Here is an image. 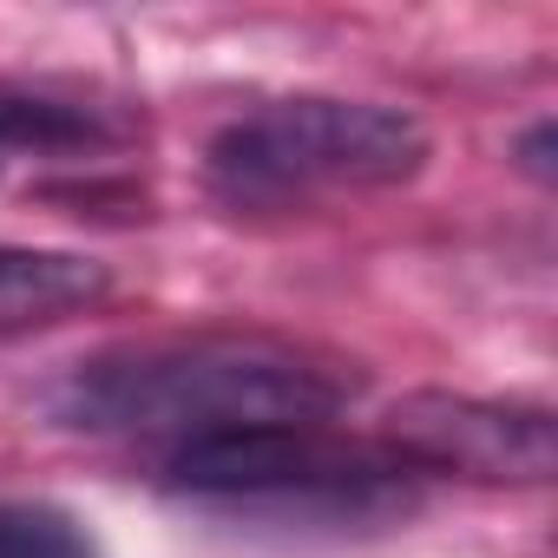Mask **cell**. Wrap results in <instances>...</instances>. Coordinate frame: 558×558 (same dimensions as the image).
Wrapping results in <instances>:
<instances>
[{
  "mask_svg": "<svg viewBox=\"0 0 558 558\" xmlns=\"http://www.w3.org/2000/svg\"><path fill=\"white\" fill-rule=\"evenodd\" d=\"M355 375L336 355L276 336H165L106 349L40 388V414L86 440L151 447L158 460L243 427L336 421Z\"/></svg>",
  "mask_w": 558,
  "mask_h": 558,
  "instance_id": "6da1fadb",
  "label": "cell"
},
{
  "mask_svg": "<svg viewBox=\"0 0 558 558\" xmlns=\"http://www.w3.org/2000/svg\"><path fill=\"white\" fill-rule=\"evenodd\" d=\"M427 165V125L375 99H269L204 145V191L230 217H290L342 191H388Z\"/></svg>",
  "mask_w": 558,
  "mask_h": 558,
  "instance_id": "7a4b0ae2",
  "label": "cell"
},
{
  "mask_svg": "<svg viewBox=\"0 0 558 558\" xmlns=\"http://www.w3.org/2000/svg\"><path fill=\"white\" fill-rule=\"evenodd\" d=\"M171 499L243 512V519H296V525H375L414 512L421 473L401 466L381 440L336 434L329 421L243 427L158 460Z\"/></svg>",
  "mask_w": 558,
  "mask_h": 558,
  "instance_id": "3957f363",
  "label": "cell"
},
{
  "mask_svg": "<svg viewBox=\"0 0 558 558\" xmlns=\"http://www.w3.org/2000/svg\"><path fill=\"white\" fill-rule=\"evenodd\" d=\"M381 447L427 473L480 480V486H545L558 466V434L551 408L538 401H486V395H447L421 388L388 408Z\"/></svg>",
  "mask_w": 558,
  "mask_h": 558,
  "instance_id": "277c9868",
  "label": "cell"
},
{
  "mask_svg": "<svg viewBox=\"0 0 558 558\" xmlns=\"http://www.w3.org/2000/svg\"><path fill=\"white\" fill-rule=\"evenodd\" d=\"M112 290L106 263L80 250H27V243H0V342L73 323L99 310Z\"/></svg>",
  "mask_w": 558,
  "mask_h": 558,
  "instance_id": "5b68a950",
  "label": "cell"
},
{
  "mask_svg": "<svg viewBox=\"0 0 558 558\" xmlns=\"http://www.w3.org/2000/svg\"><path fill=\"white\" fill-rule=\"evenodd\" d=\"M0 558H99V538L66 506L0 499Z\"/></svg>",
  "mask_w": 558,
  "mask_h": 558,
  "instance_id": "8992f818",
  "label": "cell"
},
{
  "mask_svg": "<svg viewBox=\"0 0 558 558\" xmlns=\"http://www.w3.org/2000/svg\"><path fill=\"white\" fill-rule=\"evenodd\" d=\"M93 138V119L80 106H60V99H0V171H8L14 151H66V145H86Z\"/></svg>",
  "mask_w": 558,
  "mask_h": 558,
  "instance_id": "52a82bcc",
  "label": "cell"
},
{
  "mask_svg": "<svg viewBox=\"0 0 558 558\" xmlns=\"http://www.w3.org/2000/svg\"><path fill=\"white\" fill-rule=\"evenodd\" d=\"M519 158H525V171L545 184L551 178V119H538L532 132H525V145H519Z\"/></svg>",
  "mask_w": 558,
  "mask_h": 558,
  "instance_id": "ba28073f",
  "label": "cell"
}]
</instances>
